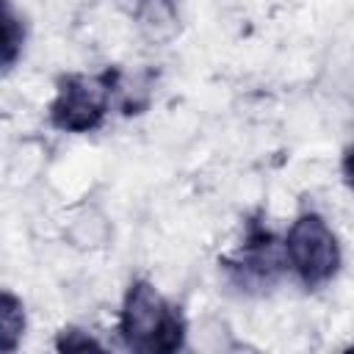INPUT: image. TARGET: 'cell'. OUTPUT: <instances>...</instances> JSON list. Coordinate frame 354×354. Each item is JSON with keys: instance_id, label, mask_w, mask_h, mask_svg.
<instances>
[{"instance_id": "cell-1", "label": "cell", "mask_w": 354, "mask_h": 354, "mask_svg": "<svg viewBox=\"0 0 354 354\" xmlns=\"http://www.w3.org/2000/svg\"><path fill=\"white\" fill-rule=\"evenodd\" d=\"M185 315L152 282L136 279L124 290L119 310V335L130 351L171 354L185 346Z\"/></svg>"}, {"instance_id": "cell-2", "label": "cell", "mask_w": 354, "mask_h": 354, "mask_svg": "<svg viewBox=\"0 0 354 354\" xmlns=\"http://www.w3.org/2000/svg\"><path fill=\"white\" fill-rule=\"evenodd\" d=\"M119 80H122L119 66H108L94 75H83V72L61 75L55 86V97L50 100L47 108L50 124L61 133L97 130L105 122L113 97L119 94Z\"/></svg>"}, {"instance_id": "cell-3", "label": "cell", "mask_w": 354, "mask_h": 354, "mask_svg": "<svg viewBox=\"0 0 354 354\" xmlns=\"http://www.w3.org/2000/svg\"><path fill=\"white\" fill-rule=\"evenodd\" d=\"M282 246H285L288 268L307 290L324 288L340 271L343 252L337 235L332 232L326 218L315 210H304L293 218Z\"/></svg>"}, {"instance_id": "cell-4", "label": "cell", "mask_w": 354, "mask_h": 354, "mask_svg": "<svg viewBox=\"0 0 354 354\" xmlns=\"http://www.w3.org/2000/svg\"><path fill=\"white\" fill-rule=\"evenodd\" d=\"M218 263L227 271L230 282L235 288H241V290H266L288 268L285 246H279V241L274 238V232H268L254 218L246 227L243 246L235 254L221 257Z\"/></svg>"}, {"instance_id": "cell-5", "label": "cell", "mask_w": 354, "mask_h": 354, "mask_svg": "<svg viewBox=\"0 0 354 354\" xmlns=\"http://www.w3.org/2000/svg\"><path fill=\"white\" fill-rule=\"evenodd\" d=\"M25 332V313H22V301L11 293L3 290L0 299V348L3 351H14L17 340Z\"/></svg>"}, {"instance_id": "cell-6", "label": "cell", "mask_w": 354, "mask_h": 354, "mask_svg": "<svg viewBox=\"0 0 354 354\" xmlns=\"http://www.w3.org/2000/svg\"><path fill=\"white\" fill-rule=\"evenodd\" d=\"M22 41H25V30L14 17L11 0H3V66L6 69L14 66V61L22 50Z\"/></svg>"}, {"instance_id": "cell-7", "label": "cell", "mask_w": 354, "mask_h": 354, "mask_svg": "<svg viewBox=\"0 0 354 354\" xmlns=\"http://www.w3.org/2000/svg\"><path fill=\"white\" fill-rule=\"evenodd\" d=\"M55 346L61 348V351H83V348H102L91 335H86V332H80V329H64L61 335H58V340H55Z\"/></svg>"}, {"instance_id": "cell-8", "label": "cell", "mask_w": 354, "mask_h": 354, "mask_svg": "<svg viewBox=\"0 0 354 354\" xmlns=\"http://www.w3.org/2000/svg\"><path fill=\"white\" fill-rule=\"evenodd\" d=\"M340 171H343V180L348 188H354V147L346 149L343 160H340Z\"/></svg>"}]
</instances>
